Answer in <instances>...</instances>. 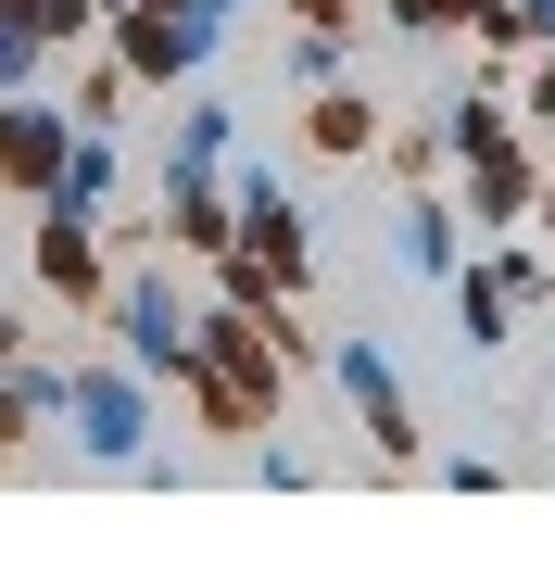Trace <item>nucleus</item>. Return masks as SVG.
<instances>
[{"label": "nucleus", "instance_id": "obj_16", "mask_svg": "<svg viewBox=\"0 0 555 568\" xmlns=\"http://www.w3.org/2000/svg\"><path fill=\"white\" fill-rule=\"evenodd\" d=\"M0 13H13L39 51H76V39H102V0H0Z\"/></svg>", "mask_w": 555, "mask_h": 568}, {"label": "nucleus", "instance_id": "obj_28", "mask_svg": "<svg viewBox=\"0 0 555 568\" xmlns=\"http://www.w3.org/2000/svg\"><path fill=\"white\" fill-rule=\"evenodd\" d=\"M531 227H543V253H555V152H543V190H531Z\"/></svg>", "mask_w": 555, "mask_h": 568}, {"label": "nucleus", "instance_id": "obj_13", "mask_svg": "<svg viewBox=\"0 0 555 568\" xmlns=\"http://www.w3.org/2000/svg\"><path fill=\"white\" fill-rule=\"evenodd\" d=\"M304 152H329V164H367V152H379V102H367L353 77L304 89Z\"/></svg>", "mask_w": 555, "mask_h": 568}, {"label": "nucleus", "instance_id": "obj_17", "mask_svg": "<svg viewBox=\"0 0 555 568\" xmlns=\"http://www.w3.org/2000/svg\"><path fill=\"white\" fill-rule=\"evenodd\" d=\"M379 164H391L404 190H430V178H442V126H430V114H417V126H379Z\"/></svg>", "mask_w": 555, "mask_h": 568}, {"label": "nucleus", "instance_id": "obj_19", "mask_svg": "<svg viewBox=\"0 0 555 568\" xmlns=\"http://www.w3.org/2000/svg\"><path fill=\"white\" fill-rule=\"evenodd\" d=\"M63 114H76V126H114V114H126V63H114V51H102V63H76Z\"/></svg>", "mask_w": 555, "mask_h": 568}, {"label": "nucleus", "instance_id": "obj_12", "mask_svg": "<svg viewBox=\"0 0 555 568\" xmlns=\"http://www.w3.org/2000/svg\"><path fill=\"white\" fill-rule=\"evenodd\" d=\"M442 304H454V342H467V354H505V328H517V291L493 278V253H454Z\"/></svg>", "mask_w": 555, "mask_h": 568}, {"label": "nucleus", "instance_id": "obj_7", "mask_svg": "<svg viewBox=\"0 0 555 568\" xmlns=\"http://www.w3.org/2000/svg\"><path fill=\"white\" fill-rule=\"evenodd\" d=\"M63 140H76V114H63L51 89H0V190H13V203H39L63 178Z\"/></svg>", "mask_w": 555, "mask_h": 568}, {"label": "nucleus", "instance_id": "obj_6", "mask_svg": "<svg viewBox=\"0 0 555 568\" xmlns=\"http://www.w3.org/2000/svg\"><path fill=\"white\" fill-rule=\"evenodd\" d=\"M316 366H329V392L353 405L367 455H379V467H417V405H404V366H391V342H367V328H353V342H329Z\"/></svg>", "mask_w": 555, "mask_h": 568}, {"label": "nucleus", "instance_id": "obj_2", "mask_svg": "<svg viewBox=\"0 0 555 568\" xmlns=\"http://www.w3.org/2000/svg\"><path fill=\"white\" fill-rule=\"evenodd\" d=\"M51 429H63L76 467H140L152 443H165V379H140L126 354H89V366H63Z\"/></svg>", "mask_w": 555, "mask_h": 568}, {"label": "nucleus", "instance_id": "obj_30", "mask_svg": "<svg viewBox=\"0 0 555 568\" xmlns=\"http://www.w3.org/2000/svg\"><path fill=\"white\" fill-rule=\"evenodd\" d=\"M215 13H227V26H240V13H253V0H215Z\"/></svg>", "mask_w": 555, "mask_h": 568}, {"label": "nucleus", "instance_id": "obj_21", "mask_svg": "<svg viewBox=\"0 0 555 568\" xmlns=\"http://www.w3.org/2000/svg\"><path fill=\"white\" fill-rule=\"evenodd\" d=\"M391 39H467V0H367Z\"/></svg>", "mask_w": 555, "mask_h": 568}, {"label": "nucleus", "instance_id": "obj_1", "mask_svg": "<svg viewBox=\"0 0 555 568\" xmlns=\"http://www.w3.org/2000/svg\"><path fill=\"white\" fill-rule=\"evenodd\" d=\"M177 392H189V417H203L215 443H253V429L290 405V366H278V342H266V316L189 304V366H177Z\"/></svg>", "mask_w": 555, "mask_h": 568}, {"label": "nucleus", "instance_id": "obj_22", "mask_svg": "<svg viewBox=\"0 0 555 568\" xmlns=\"http://www.w3.org/2000/svg\"><path fill=\"white\" fill-rule=\"evenodd\" d=\"M215 304H240V316H266V304H290V291H278V278H266V265H253L240 241H227V253H215Z\"/></svg>", "mask_w": 555, "mask_h": 568}, {"label": "nucleus", "instance_id": "obj_3", "mask_svg": "<svg viewBox=\"0 0 555 568\" xmlns=\"http://www.w3.org/2000/svg\"><path fill=\"white\" fill-rule=\"evenodd\" d=\"M102 51L126 63V89H189V77H215L227 13L215 0H126V13H102Z\"/></svg>", "mask_w": 555, "mask_h": 568}, {"label": "nucleus", "instance_id": "obj_5", "mask_svg": "<svg viewBox=\"0 0 555 568\" xmlns=\"http://www.w3.org/2000/svg\"><path fill=\"white\" fill-rule=\"evenodd\" d=\"M102 316H114V354L140 366V379L177 392V366H189V291L165 278V265H126V278H102Z\"/></svg>", "mask_w": 555, "mask_h": 568}, {"label": "nucleus", "instance_id": "obj_25", "mask_svg": "<svg viewBox=\"0 0 555 568\" xmlns=\"http://www.w3.org/2000/svg\"><path fill=\"white\" fill-rule=\"evenodd\" d=\"M253 480H266V493H304L316 455H290V443H266V429H253Z\"/></svg>", "mask_w": 555, "mask_h": 568}, {"label": "nucleus", "instance_id": "obj_4", "mask_svg": "<svg viewBox=\"0 0 555 568\" xmlns=\"http://www.w3.org/2000/svg\"><path fill=\"white\" fill-rule=\"evenodd\" d=\"M227 241H240V253H253V265H266V278L290 291V304H304V278H316L304 203H290V190H278V178H266L253 152H227Z\"/></svg>", "mask_w": 555, "mask_h": 568}, {"label": "nucleus", "instance_id": "obj_26", "mask_svg": "<svg viewBox=\"0 0 555 568\" xmlns=\"http://www.w3.org/2000/svg\"><path fill=\"white\" fill-rule=\"evenodd\" d=\"M39 443V417H25V392H13V354H0V455H25Z\"/></svg>", "mask_w": 555, "mask_h": 568}, {"label": "nucleus", "instance_id": "obj_29", "mask_svg": "<svg viewBox=\"0 0 555 568\" xmlns=\"http://www.w3.org/2000/svg\"><path fill=\"white\" fill-rule=\"evenodd\" d=\"M517 13H531V39H555V0H517Z\"/></svg>", "mask_w": 555, "mask_h": 568}, {"label": "nucleus", "instance_id": "obj_18", "mask_svg": "<svg viewBox=\"0 0 555 568\" xmlns=\"http://www.w3.org/2000/svg\"><path fill=\"white\" fill-rule=\"evenodd\" d=\"M329 77H353V26H304L290 39V89H329Z\"/></svg>", "mask_w": 555, "mask_h": 568}, {"label": "nucleus", "instance_id": "obj_23", "mask_svg": "<svg viewBox=\"0 0 555 568\" xmlns=\"http://www.w3.org/2000/svg\"><path fill=\"white\" fill-rule=\"evenodd\" d=\"M517 126H555V39H531V77H517Z\"/></svg>", "mask_w": 555, "mask_h": 568}, {"label": "nucleus", "instance_id": "obj_8", "mask_svg": "<svg viewBox=\"0 0 555 568\" xmlns=\"http://www.w3.org/2000/svg\"><path fill=\"white\" fill-rule=\"evenodd\" d=\"M25 265H39V291H51L63 316H102V278H114V265H102V227H89V215L39 203V227H25Z\"/></svg>", "mask_w": 555, "mask_h": 568}, {"label": "nucleus", "instance_id": "obj_20", "mask_svg": "<svg viewBox=\"0 0 555 568\" xmlns=\"http://www.w3.org/2000/svg\"><path fill=\"white\" fill-rule=\"evenodd\" d=\"M493 278L517 291V316H555V253H517V241H493Z\"/></svg>", "mask_w": 555, "mask_h": 568}, {"label": "nucleus", "instance_id": "obj_24", "mask_svg": "<svg viewBox=\"0 0 555 568\" xmlns=\"http://www.w3.org/2000/svg\"><path fill=\"white\" fill-rule=\"evenodd\" d=\"M39 77H51V51H39V39H25V26H13V13H0V89H39Z\"/></svg>", "mask_w": 555, "mask_h": 568}, {"label": "nucleus", "instance_id": "obj_10", "mask_svg": "<svg viewBox=\"0 0 555 568\" xmlns=\"http://www.w3.org/2000/svg\"><path fill=\"white\" fill-rule=\"evenodd\" d=\"M454 253H467V215L442 203V190H404V203H391V265H404V278H454Z\"/></svg>", "mask_w": 555, "mask_h": 568}, {"label": "nucleus", "instance_id": "obj_14", "mask_svg": "<svg viewBox=\"0 0 555 568\" xmlns=\"http://www.w3.org/2000/svg\"><path fill=\"white\" fill-rule=\"evenodd\" d=\"M430 126H442V164H467V152L517 140V102L505 89H454V102H430Z\"/></svg>", "mask_w": 555, "mask_h": 568}, {"label": "nucleus", "instance_id": "obj_11", "mask_svg": "<svg viewBox=\"0 0 555 568\" xmlns=\"http://www.w3.org/2000/svg\"><path fill=\"white\" fill-rule=\"evenodd\" d=\"M39 203H63V215H89V227H102V215L126 203V152H114V126H76V140H63V178L39 190Z\"/></svg>", "mask_w": 555, "mask_h": 568}, {"label": "nucleus", "instance_id": "obj_27", "mask_svg": "<svg viewBox=\"0 0 555 568\" xmlns=\"http://www.w3.org/2000/svg\"><path fill=\"white\" fill-rule=\"evenodd\" d=\"M304 26H367V0H290Z\"/></svg>", "mask_w": 555, "mask_h": 568}, {"label": "nucleus", "instance_id": "obj_31", "mask_svg": "<svg viewBox=\"0 0 555 568\" xmlns=\"http://www.w3.org/2000/svg\"><path fill=\"white\" fill-rule=\"evenodd\" d=\"M0 354H13V316H0Z\"/></svg>", "mask_w": 555, "mask_h": 568}, {"label": "nucleus", "instance_id": "obj_15", "mask_svg": "<svg viewBox=\"0 0 555 568\" xmlns=\"http://www.w3.org/2000/svg\"><path fill=\"white\" fill-rule=\"evenodd\" d=\"M165 241L177 253H227V164L189 178V190H165Z\"/></svg>", "mask_w": 555, "mask_h": 568}, {"label": "nucleus", "instance_id": "obj_9", "mask_svg": "<svg viewBox=\"0 0 555 568\" xmlns=\"http://www.w3.org/2000/svg\"><path fill=\"white\" fill-rule=\"evenodd\" d=\"M531 190H543V140L531 126H517V140H493V152H467V215L480 241H517V227H531Z\"/></svg>", "mask_w": 555, "mask_h": 568}, {"label": "nucleus", "instance_id": "obj_32", "mask_svg": "<svg viewBox=\"0 0 555 568\" xmlns=\"http://www.w3.org/2000/svg\"><path fill=\"white\" fill-rule=\"evenodd\" d=\"M102 13H126V0H102Z\"/></svg>", "mask_w": 555, "mask_h": 568}]
</instances>
